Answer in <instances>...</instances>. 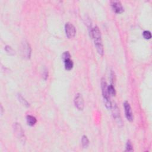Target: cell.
<instances>
[{
  "label": "cell",
  "instance_id": "7c38bea8",
  "mask_svg": "<svg viewBox=\"0 0 152 152\" xmlns=\"http://www.w3.org/2000/svg\"><path fill=\"white\" fill-rule=\"evenodd\" d=\"M82 146L84 148H87L89 145V140L86 135H83L81 139Z\"/></svg>",
  "mask_w": 152,
  "mask_h": 152
},
{
  "label": "cell",
  "instance_id": "8fae6325",
  "mask_svg": "<svg viewBox=\"0 0 152 152\" xmlns=\"http://www.w3.org/2000/svg\"><path fill=\"white\" fill-rule=\"evenodd\" d=\"M64 66H65V69L68 71H70V70H72L73 68V66H74L73 61L71 59L66 60L65 61H64Z\"/></svg>",
  "mask_w": 152,
  "mask_h": 152
},
{
  "label": "cell",
  "instance_id": "52a82bcc",
  "mask_svg": "<svg viewBox=\"0 0 152 152\" xmlns=\"http://www.w3.org/2000/svg\"><path fill=\"white\" fill-rule=\"evenodd\" d=\"M124 109H125V117L129 121H130V122H132L134 119V117H133V114L132 112L131 108L130 103H129L127 101H125L124 103Z\"/></svg>",
  "mask_w": 152,
  "mask_h": 152
},
{
  "label": "cell",
  "instance_id": "3957f363",
  "mask_svg": "<svg viewBox=\"0 0 152 152\" xmlns=\"http://www.w3.org/2000/svg\"><path fill=\"white\" fill-rule=\"evenodd\" d=\"M111 109H112V115H113L114 119L115 120V121L119 125V126L121 127L123 125V121H122V119H121L119 110L117 105L115 103L114 104H112V106H111Z\"/></svg>",
  "mask_w": 152,
  "mask_h": 152
},
{
  "label": "cell",
  "instance_id": "ba28073f",
  "mask_svg": "<svg viewBox=\"0 0 152 152\" xmlns=\"http://www.w3.org/2000/svg\"><path fill=\"white\" fill-rule=\"evenodd\" d=\"M111 3L112 10L115 13L121 14L124 11V9L122 5V4L121 3L120 1H112L111 2Z\"/></svg>",
  "mask_w": 152,
  "mask_h": 152
},
{
  "label": "cell",
  "instance_id": "30bf717a",
  "mask_svg": "<svg viewBox=\"0 0 152 152\" xmlns=\"http://www.w3.org/2000/svg\"><path fill=\"white\" fill-rule=\"evenodd\" d=\"M27 123L30 126H33L36 124L37 120L36 118L32 115H27L26 117Z\"/></svg>",
  "mask_w": 152,
  "mask_h": 152
},
{
  "label": "cell",
  "instance_id": "2e32d148",
  "mask_svg": "<svg viewBox=\"0 0 152 152\" xmlns=\"http://www.w3.org/2000/svg\"><path fill=\"white\" fill-rule=\"evenodd\" d=\"M61 57H62V59H63V61L64 62V61H65L66 60L70 59V58H71V55H70V52L67 51V52H65L63 53Z\"/></svg>",
  "mask_w": 152,
  "mask_h": 152
},
{
  "label": "cell",
  "instance_id": "5bb4252c",
  "mask_svg": "<svg viewBox=\"0 0 152 152\" xmlns=\"http://www.w3.org/2000/svg\"><path fill=\"white\" fill-rule=\"evenodd\" d=\"M18 97H19V101L26 106H27V107H28V106H29V103L27 102V101L25 99V98H23V97L21 95H18Z\"/></svg>",
  "mask_w": 152,
  "mask_h": 152
},
{
  "label": "cell",
  "instance_id": "9a60e30c",
  "mask_svg": "<svg viewBox=\"0 0 152 152\" xmlns=\"http://www.w3.org/2000/svg\"><path fill=\"white\" fill-rule=\"evenodd\" d=\"M126 151H133V146L130 140H128L126 144Z\"/></svg>",
  "mask_w": 152,
  "mask_h": 152
},
{
  "label": "cell",
  "instance_id": "6da1fadb",
  "mask_svg": "<svg viewBox=\"0 0 152 152\" xmlns=\"http://www.w3.org/2000/svg\"><path fill=\"white\" fill-rule=\"evenodd\" d=\"M90 35L92 37L94 40L95 47L96 48L98 54L101 55H103L104 53V50L101 38V33L99 29L98 28V27L95 26L92 29V32H91Z\"/></svg>",
  "mask_w": 152,
  "mask_h": 152
},
{
  "label": "cell",
  "instance_id": "277c9868",
  "mask_svg": "<svg viewBox=\"0 0 152 152\" xmlns=\"http://www.w3.org/2000/svg\"><path fill=\"white\" fill-rule=\"evenodd\" d=\"M14 132L17 137L22 141H25L26 137L23 130L21 126L19 123H14Z\"/></svg>",
  "mask_w": 152,
  "mask_h": 152
},
{
  "label": "cell",
  "instance_id": "ac0fdd59",
  "mask_svg": "<svg viewBox=\"0 0 152 152\" xmlns=\"http://www.w3.org/2000/svg\"><path fill=\"white\" fill-rule=\"evenodd\" d=\"M143 36L145 39H150L151 37V35L150 32L147 31V30H145L143 33Z\"/></svg>",
  "mask_w": 152,
  "mask_h": 152
},
{
  "label": "cell",
  "instance_id": "4fadbf2b",
  "mask_svg": "<svg viewBox=\"0 0 152 152\" xmlns=\"http://www.w3.org/2000/svg\"><path fill=\"white\" fill-rule=\"evenodd\" d=\"M108 92H109V94L110 96H115L116 90H115V87H114V86L112 85L109 86L108 87Z\"/></svg>",
  "mask_w": 152,
  "mask_h": 152
},
{
  "label": "cell",
  "instance_id": "9c48e42d",
  "mask_svg": "<svg viewBox=\"0 0 152 152\" xmlns=\"http://www.w3.org/2000/svg\"><path fill=\"white\" fill-rule=\"evenodd\" d=\"M21 49L22 53L24 54V56L27 58H29L30 57V54H31V48H30L29 43H28V42H25L23 43Z\"/></svg>",
  "mask_w": 152,
  "mask_h": 152
},
{
  "label": "cell",
  "instance_id": "8992f818",
  "mask_svg": "<svg viewBox=\"0 0 152 152\" xmlns=\"http://www.w3.org/2000/svg\"><path fill=\"white\" fill-rule=\"evenodd\" d=\"M74 104L75 107L79 111H82L85 107V102L82 95L80 93H77L74 98Z\"/></svg>",
  "mask_w": 152,
  "mask_h": 152
},
{
  "label": "cell",
  "instance_id": "e0dca14e",
  "mask_svg": "<svg viewBox=\"0 0 152 152\" xmlns=\"http://www.w3.org/2000/svg\"><path fill=\"white\" fill-rule=\"evenodd\" d=\"M5 51L7 53H8L9 54H10L11 55H14L15 54V51L10 46H6L5 48Z\"/></svg>",
  "mask_w": 152,
  "mask_h": 152
},
{
  "label": "cell",
  "instance_id": "5b68a950",
  "mask_svg": "<svg viewBox=\"0 0 152 152\" xmlns=\"http://www.w3.org/2000/svg\"><path fill=\"white\" fill-rule=\"evenodd\" d=\"M65 30L67 37L68 39L73 38L76 33V30L74 25L70 22H68L65 25Z\"/></svg>",
  "mask_w": 152,
  "mask_h": 152
},
{
  "label": "cell",
  "instance_id": "7a4b0ae2",
  "mask_svg": "<svg viewBox=\"0 0 152 152\" xmlns=\"http://www.w3.org/2000/svg\"><path fill=\"white\" fill-rule=\"evenodd\" d=\"M108 85L106 83L105 80L103 78L101 81V88L102 91V95L104 99V103L106 107L108 109H111L112 106V103L110 101V95L108 92Z\"/></svg>",
  "mask_w": 152,
  "mask_h": 152
}]
</instances>
